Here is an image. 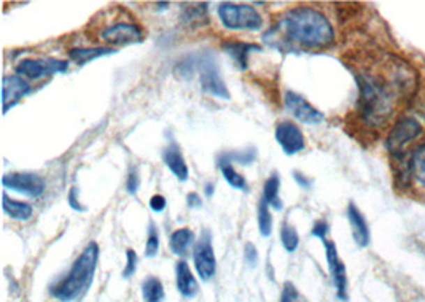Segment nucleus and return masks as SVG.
I'll list each match as a JSON object with an SVG mask.
<instances>
[{
    "label": "nucleus",
    "instance_id": "39448f33",
    "mask_svg": "<svg viewBox=\"0 0 425 302\" xmlns=\"http://www.w3.org/2000/svg\"><path fill=\"white\" fill-rule=\"evenodd\" d=\"M217 13L220 22L230 31H260L263 27L262 15L251 5L222 2Z\"/></svg>",
    "mask_w": 425,
    "mask_h": 302
},
{
    "label": "nucleus",
    "instance_id": "5701e85b",
    "mask_svg": "<svg viewBox=\"0 0 425 302\" xmlns=\"http://www.w3.org/2000/svg\"><path fill=\"white\" fill-rule=\"evenodd\" d=\"M406 169L411 179H415L419 185L425 188V144L412 150Z\"/></svg>",
    "mask_w": 425,
    "mask_h": 302
},
{
    "label": "nucleus",
    "instance_id": "412c9836",
    "mask_svg": "<svg viewBox=\"0 0 425 302\" xmlns=\"http://www.w3.org/2000/svg\"><path fill=\"white\" fill-rule=\"evenodd\" d=\"M257 161V150L253 146L244 148V150H234V151H225L217 158V166L222 164H241V166H252Z\"/></svg>",
    "mask_w": 425,
    "mask_h": 302
},
{
    "label": "nucleus",
    "instance_id": "58836bf2",
    "mask_svg": "<svg viewBox=\"0 0 425 302\" xmlns=\"http://www.w3.org/2000/svg\"><path fill=\"white\" fill-rule=\"evenodd\" d=\"M186 204H188L190 209H200L202 205V199L197 192H190V195L186 196Z\"/></svg>",
    "mask_w": 425,
    "mask_h": 302
},
{
    "label": "nucleus",
    "instance_id": "4c0bfd02",
    "mask_svg": "<svg viewBox=\"0 0 425 302\" xmlns=\"http://www.w3.org/2000/svg\"><path fill=\"white\" fill-rule=\"evenodd\" d=\"M293 180L297 181L298 183V186H301V188H304V190H309L311 188V185H313V180L311 179H308V176H306L304 174H301V172H298V170H294L293 172Z\"/></svg>",
    "mask_w": 425,
    "mask_h": 302
},
{
    "label": "nucleus",
    "instance_id": "b1692460",
    "mask_svg": "<svg viewBox=\"0 0 425 302\" xmlns=\"http://www.w3.org/2000/svg\"><path fill=\"white\" fill-rule=\"evenodd\" d=\"M142 298L144 302H164L166 293L160 278L150 275L142 282Z\"/></svg>",
    "mask_w": 425,
    "mask_h": 302
},
{
    "label": "nucleus",
    "instance_id": "6e6552de",
    "mask_svg": "<svg viewBox=\"0 0 425 302\" xmlns=\"http://www.w3.org/2000/svg\"><path fill=\"white\" fill-rule=\"evenodd\" d=\"M69 68V61L58 58H42V59H22L16 66V75L27 80H42L53 77L56 73H64Z\"/></svg>",
    "mask_w": 425,
    "mask_h": 302
},
{
    "label": "nucleus",
    "instance_id": "f257e3e1",
    "mask_svg": "<svg viewBox=\"0 0 425 302\" xmlns=\"http://www.w3.org/2000/svg\"><path fill=\"white\" fill-rule=\"evenodd\" d=\"M359 110L366 124L382 126L394 115L400 100L416 88L415 73L405 62H390L389 72L359 73Z\"/></svg>",
    "mask_w": 425,
    "mask_h": 302
},
{
    "label": "nucleus",
    "instance_id": "ea45409f",
    "mask_svg": "<svg viewBox=\"0 0 425 302\" xmlns=\"http://www.w3.org/2000/svg\"><path fill=\"white\" fill-rule=\"evenodd\" d=\"M214 190H215V186H214L212 183L206 185V196H207V197H212V196H214Z\"/></svg>",
    "mask_w": 425,
    "mask_h": 302
},
{
    "label": "nucleus",
    "instance_id": "393cba45",
    "mask_svg": "<svg viewBox=\"0 0 425 302\" xmlns=\"http://www.w3.org/2000/svg\"><path fill=\"white\" fill-rule=\"evenodd\" d=\"M279 190H281V179L277 174H273L263 185V201L276 210H282L283 204L279 199Z\"/></svg>",
    "mask_w": 425,
    "mask_h": 302
},
{
    "label": "nucleus",
    "instance_id": "4468645a",
    "mask_svg": "<svg viewBox=\"0 0 425 302\" xmlns=\"http://www.w3.org/2000/svg\"><path fill=\"white\" fill-rule=\"evenodd\" d=\"M32 91L31 84L20 75H5L2 86V102H3V115L11 107H15L18 102L26 98Z\"/></svg>",
    "mask_w": 425,
    "mask_h": 302
},
{
    "label": "nucleus",
    "instance_id": "0eeeda50",
    "mask_svg": "<svg viewBox=\"0 0 425 302\" xmlns=\"http://www.w3.org/2000/svg\"><path fill=\"white\" fill-rule=\"evenodd\" d=\"M98 37L109 47H128L144 40V29L133 21H118L99 31Z\"/></svg>",
    "mask_w": 425,
    "mask_h": 302
},
{
    "label": "nucleus",
    "instance_id": "c85d7f7f",
    "mask_svg": "<svg viewBox=\"0 0 425 302\" xmlns=\"http://www.w3.org/2000/svg\"><path fill=\"white\" fill-rule=\"evenodd\" d=\"M220 170H222L223 179L226 180V183L230 186H233L234 190H247V181L241 174L236 172V169L231 166V164H222V166H218Z\"/></svg>",
    "mask_w": 425,
    "mask_h": 302
},
{
    "label": "nucleus",
    "instance_id": "a211bd4d",
    "mask_svg": "<svg viewBox=\"0 0 425 302\" xmlns=\"http://www.w3.org/2000/svg\"><path fill=\"white\" fill-rule=\"evenodd\" d=\"M223 50L226 51V54L233 59L239 68L246 70L247 62H248V54L253 53V51H262V47L255 43H244V42H225Z\"/></svg>",
    "mask_w": 425,
    "mask_h": 302
},
{
    "label": "nucleus",
    "instance_id": "f8f14e48",
    "mask_svg": "<svg viewBox=\"0 0 425 302\" xmlns=\"http://www.w3.org/2000/svg\"><path fill=\"white\" fill-rule=\"evenodd\" d=\"M324 245L328 271H330V277L334 285V289H336V296L339 301H345L348 299V271H345V266L341 258H339L336 243L331 241H324Z\"/></svg>",
    "mask_w": 425,
    "mask_h": 302
},
{
    "label": "nucleus",
    "instance_id": "dca6fc26",
    "mask_svg": "<svg viewBox=\"0 0 425 302\" xmlns=\"http://www.w3.org/2000/svg\"><path fill=\"white\" fill-rule=\"evenodd\" d=\"M175 285H177L179 293L184 298H195L200 293V285H197L196 278L193 275L190 266L185 259H180L175 264Z\"/></svg>",
    "mask_w": 425,
    "mask_h": 302
},
{
    "label": "nucleus",
    "instance_id": "ddd939ff",
    "mask_svg": "<svg viewBox=\"0 0 425 302\" xmlns=\"http://www.w3.org/2000/svg\"><path fill=\"white\" fill-rule=\"evenodd\" d=\"M276 142L288 156L297 155L306 148V140L301 129L298 128V124L287 121V119H283L276 126Z\"/></svg>",
    "mask_w": 425,
    "mask_h": 302
},
{
    "label": "nucleus",
    "instance_id": "4be33fe9",
    "mask_svg": "<svg viewBox=\"0 0 425 302\" xmlns=\"http://www.w3.org/2000/svg\"><path fill=\"white\" fill-rule=\"evenodd\" d=\"M195 243V232L188 227H180V229L174 231L171 239H169V247H171L172 253L177 256H186L191 245Z\"/></svg>",
    "mask_w": 425,
    "mask_h": 302
},
{
    "label": "nucleus",
    "instance_id": "aec40b11",
    "mask_svg": "<svg viewBox=\"0 0 425 302\" xmlns=\"http://www.w3.org/2000/svg\"><path fill=\"white\" fill-rule=\"evenodd\" d=\"M2 207H3V212L7 213L10 218L24 221V223L26 221H29L33 215V209L31 204L15 201V199L8 197L7 192H3L2 195Z\"/></svg>",
    "mask_w": 425,
    "mask_h": 302
},
{
    "label": "nucleus",
    "instance_id": "2f4dec72",
    "mask_svg": "<svg viewBox=\"0 0 425 302\" xmlns=\"http://www.w3.org/2000/svg\"><path fill=\"white\" fill-rule=\"evenodd\" d=\"M298 289L292 282H285L282 288L281 301L279 302H297L298 301Z\"/></svg>",
    "mask_w": 425,
    "mask_h": 302
},
{
    "label": "nucleus",
    "instance_id": "cd10ccee",
    "mask_svg": "<svg viewBox=\"0 0 425 302\" xmlns=\"http://www.w3.org/2000/svg\"><path fill=\"white\" fill-rule=\"evenodd\" d=\"M281 243L283 250H287L288 253H293L299 245L298 231L288 223H283L281 227Z\"/></svg>",
    "mask_w": 425,
    "mask_h": 302
},
{
    "label": "nucleus",
    "instance_id": "72a5a7b5",
    "mask_svg": "<svg viewBox=\"0 0 425 302\" xmlns=\"http://www.w3.org/2000/svg\"><path fill=\"white\" fill-rule=\"evenodd\" d=\"M139 186H140V179H139L137 170L131 169V170H129L128 180H126L128 195H135V192H137V190H139Z\"/></svg>",
    "mask_w": 425,
    "mask_h": 302
},
{
    "label": "nucleus",
    "instance_id": "6ab92c4d",
    "mask_svg": "<svg viewBox=\"0 0 425 302\" xmlns=\"http://www.w3.org/2000/svg\"><path fill=\"white\" fill-rule=\"evenodd\" d=\"M113 53H115V50L110 47H75L69 51V59H72L78 66H84L88 62Z\"/></svg>",
    "mask_w": 425,
    "mask_h": 302
},
{
    "label": "nucleus",
    "instance_id": "9b49d317",
    "mask_svg": "<svg viewBox=\"0 0 425 302\" xmlns=\"http://www.w3.org/2000/svg\"><path fill=\"white\" fill-rule=\"evenodd\" d=\"M3 186L7 190H13L20 195L27 197H40L45 192V180L38 174L31 172H16V174H5L2 179Z\"/></svg>",
    "mask_w": 425,
    "mask_h": 302
},
{
    "label": "nucleus",
    "instance_id": "9d476101",
    "mask_svg": "<svg viewBox=\"0 0 425 302\" xmlns=\"http://www.w3.org/2000/svg\"><path fill=\"white\" fill-rule=\"evenodd\" d=\"M193 261H195L196 272L201 280H212L215 272H217V259H215L212 239L209 232H202L200 241L196 242L195 250H193Z\"/></svg>",
    "mask_w": 425,
    "mask_h": 302
},
{
    "label": "nucleus",
    "instance_id": "7c9ffc66",
    "mask_svg": "<svg viewBox=\"0 0 425 302\" xmlns=\"http://www.w3.org/2000/svg\"><path fill=\"white\" fill-rule=\"evenodd\" d=\"M137 253L134 252L133 248H128L126 250V266H124L123 269V278H129L133 275V273L135 272V269H137Z\"/></svg>",
    "mask_w": 425,
    "mask_h": 302
},
{
    "label": "nucleus",
    "instance_id": "473e14b6",
    "mask_svg": "<svg viewBox=\"0 0 425 302\" xmlns=\"http://www.w3.org/2000/svg\"><path fill=\"white\" fill-rule=\"evenodd\" d=\"M244 259H246L248 267H257L258 264V252L252 242H247L244 247Z\"/></svg>",
    "mask_w": 425,
    "mask_h": 302
},
{
    "label": "nucleus",
    "instance_id": "20e7f679",
    "mask_svg": "<svg viewBox=\"0 0 425 302\" xmlns=\"http://www.w3.org/2000/svg\"><path fill=\"white\" fill-rule=\"evenodd\" d=\"M177 72L184 78L197 77L202 93L212 96V98L225 100L231 98L230 91L222 78V73H220L217 61H215L211 51H201V53H195L185 58L177 66Z\"/></svg>",
    "mask_w": 425,
    "mask_h": 302
},
{
    "label": "nucleus",
    "instance_id": "7ed1b4c3",
    "mask_svg": "<svg viewBox=\"0 0 425 302\" xmlns=\"http://www.w3.org/2000/svg\"><path fill=\"white\" fill-rule=\"evenodd\" d=\"M99 259V245L89 242L82 255L73 261L64 278L51 287V296L62 302H73L88 292L91 287L96 267Z\"/></svg>",
    "mask_w": 425,
    "mask_h": 302
},
{
    "label": "nucleus",
    "instance_id": "f704fd0d",
    "mask_svg": "<svg viewBox=\"0 0 425 302\" xmlns=\"http://www.w3.org/2000/svg\"><path fill=\"white\" fill-rule=\"evenodd\" d=\"M328 231H330V226H328L327 221L325 220H319V221H315V223H314L313 231H311V234H313L317 239H320V241H325Z\"/></svg>",
    "mask_w": 425,
    "mask_h": 302
},
{
    "label": "nucleus",
    "instance_id": "c9c22d12",
    "mask_svg": "<svg viewBox=\"0 0 425 302\" xmlns=\"http://www.w3.org/2000/svg\"><path fill=\"white\" fill-rule=\"evenodd\" d=\"M150 209L153 210V212L160 213L163 212L164 209H166V197L161 196V195H155L150 197Z\"/></svg>",
    "mask_w": 425,
    "mask_h": 302
},
{
    "label": "nucleus",
    "instance_id": "e433bc0d",
    "mask_svg": "<svg viewBox=\"0 0 425 302\" xmlns=\"http://www.w3.org/2000/svg\"><path fill=\"white\" fill-rule=\"evenodd\" d=\"M67 201H69V205L70 207L73 209V210H77V212H84V209L83 205L80 204V201H78V191H77V188H72V190L69 191V196H67Z\"/></svg>",
    "mask_w": 425,
    "mask_h": 302
},
{
    "label": "nucleus",
    "instance_id": "1a4fd4ad",
    "mask_svg": "<svg viewBox=\"0 0 425 302\" xmlns=\"http://www.w3.org/2000/svg\"><path fill=\"white\" fill-rule=\"evenodd\" d=\"M283 105H285L287 112L294 119H298L299 123L319 124L325 119L324 113L317 110L304 96L294 93V91H285V94H283Z\"/></svg>",
    "mask_w": 425,
    "mask_h": 302
},
{
    "label": "nucleus",
    "instance_id": "423d86ee",
    "mask_svg": "<svg viewBox=\"0 0 425 302\" xmlns=\"http://www.w3.org/2000/svg\"><path fill=\"white\" fill-rule=\"evenodd\" d=\"M424 128L415 116H401L390 128L385 137V150L394 158H401L406 148L422 135Z\"/></svg>",
    "mask_w": 425,
    "mask_h": 302
},
{
    "label": "nucleus",
    "instance_id": "2eb2a0df",
    "mask_svg": "<svg viewBox=\"0 0 425 302\" xmlns=\"http://www.w3.org/2000/svg\"><path fill=\"white\" fill-rule=\"evenodd\" d=\"M348 218H349V223H350V229H352V236H354L355 243L361 248L368 247V245H370V241H371L370 226H368L364 213H361L360 210L357 209L355 204H349Z\"/></svg>",
    "mask_w": 425,
    "mask_h": 302
},
{
    "label": "nucleus",
    "instance_id": "f3484780",
    "mask_svg": "<svg viewBox=\"0 0 425 302\" xmlns=\"http://www.w3.org/2000/svg\"><path fill=\"white\" fill-rule=\"evenodd\" d=\"M163 161L169 167V170L174 174L175 179H179L180 181L188 180L190 170H188V166H186L185 158L182 155V151H180L179 145L171 144L164 148Z\"/></svg>",
    "mask_w": 425,
    "mask_h": 302
},
{
    "label": "nucleus",
    "instance_id": "f03ea898",
    "mask_svg": "<svg viewBox=\"0 0 425 302\" xmlns=\"http://www.w3.org/2000/svg\"><path fill=\"white\" fill-rule=\"evenodd\" d=\"M269 36H279L290 45L308 50H327L334 45V29L320 10L299 5L281 15Z\"/></svg>",
    "mask_w": 425,
    "mask_h": 302
},
{
    "label": "nucleus",
    "instance_id": "c756f323",
    "mask_svg": "<svg viewBox=\"0 0 425 302\" xmlns=\"http://www.w3.org/2000/svg\"><path fill=\"white\" fill-rule=\"evenodd\" d=\"M158 250H160V236H158V229L155 225L149 226V239H147L145 245V256L147 258H153V256L158 255Z\"/></svg>",
    "mask_w": 425,
    "mask_h": 302
},
{
    "label": "nucleus",
    "instance_id": "bb28decb",
    "mask_svg": "<svg viewBox=\"0 0 425 302\" xmlns=\"http://www.w3.org/2000/svg\"><path fill=\"white\" fill-rule=\"evenodd\" d=\"M258 229L263 237H269L273 232V215H271L269 205L263 199L258 204Z\"/></svg>",
    "mask_w": 425,
    "mask_h": 302
},
{
    "label": "nucleus",
    "instance_id": "a878e982",
    "mask_svg": "<svg viewBox=\"0 0 425 302\" xmlns=\"http://www.w3.org/2000/svg\"><path fill=\"white\" fill-rule=\"evenodd\" d=\"M182 20L190 26H201L207 22V3H200L196 7L184 10Z\"/></svg>",
    "mask_w": 425,
    "mask_h": 302
}]
</instances>
